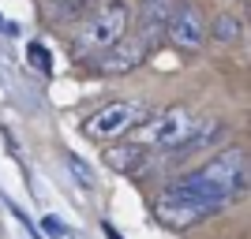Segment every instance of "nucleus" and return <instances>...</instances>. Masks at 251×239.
<instances>
[{
	"label": "nucleus",
	"mask_w": 251,
	"mask_h": 239,
	"mask_svg": "<svg viewBox=\"0 0 251 239\" xmlns=\"http://www.w3.org/2000/svg\"><path fill=\"white\" fill-rule=\"evenodd\" d=\"M127 30H131V4L127 0H105L101 8H94L86 15V22L75 34V56L94 60L105 49H113Z\"/></svg>",
	"instance_id": "f257e3e1"
},
{
	"label": "nucleus",
	"mask_w": 251,
	"mask_h": 239,
	"mask_svg": "<svg viewBox=\"0 0 251 239\" xmlns=\"http://www.w3.org/2000/svg\"><path fill=\"white\" fill-rule=\"evenodd\" d=\"M147 116H150V109L143 101H135V97H127V101H109V105H101L98 112L86 116L83 135L94 138V142H116V138L131 135Z\"/></svg>",
	"instance_id": "f03ea898"
},
{
	"label": "nucleus",
	"mask_w": 251,
	"mask_h": 239,
	"mask_svg": "<svg viewBox=\"0 0 251 239\" xmlns=\"http://www.w3.org/2000/svg\"><path fill=\"white\" fill-rule=\"evenodd\" d=\"M139 127H143V142L139 146H150V150H180V146L188 142L191 127H195V116L188 109H180V105H169L161 112L147 116Z\"/></svg>",
	"instance_id": "7ed1b4c3"
},
{
	"label": "nucleus",
	"mask_w": 251,
	"mask_h": 239,
	"mask_svg": "<svg viewBox=\"0 0 251 239\" xmlns=\"http://www.w3.org/2000/svg\"><path fill=\"white\" fill-rule=\"evenodd\" d=\"M195 172H199L202 179H210V183L232 202V198H240L244 191H248V150H244V146H229V150L214 153L206 165L195 168Z\"/></svg>",
	"instance_id": "20e7f679"
},
{
	"label": "nucleus",
	"mask_w": 251,
	"mask_h": 239,
	"mask_svg": "<svg viewBox=\"0 0 251 239\" xmlns=\"http://www.w3.org/2000/svg\"><path fill=\"white\" fill-rule=\"evenodd\" d=\"M154 49H157V42H150L147 34L127 30L124 38L113 45V49H105L101 56H94V60H90V67H94V71H101V75H127V71H135V67L147 60Z\"/></svg>",
	"instance_id": "39448f33"
},
{
	"label": "nucleus",
	"mask_w": 251,
	"mask_h": 239,
	"mask_svg": "<svg viewBox=\"0 0 251 239\" xmlns=\"http://www.w3.org/2000/svg\"><path fill=\"white\" fill-rule=\"evenodd\" d=\"M165 42L180 52H199L206 45V15H202L199 4L191 0H180L176 11L169 15L165 22Z\"/></svg>",
	"instance_id": "423d86ee"
},
{
	"label": "nucleus",
	"mask_w": 251,
	"mask_h": 239,
	"mask_svg": "<svg viewBox=\"0 0 251 239\" xmlns=\"http://www.w3.org/2000/svg\"><path fill=\"white\" fill-rule=\"evenodd\" d=\"M154 217L173 232H188V228H195V224H202L206 217H214V209L199 206V202H191V198H184V195H173V191L165 187L154 202Z\"/></svg>",
	"instance_id": "0eeeda50"
},
{
	"label": "nucleus",
	"mask_w": 251,
	"mask_h": 239,
	"mask_svg": "<svg viewBox=\"0 0 251 239\" xmlns=\"http://www.w3.org/2000/svg\"><path fill=\"white\" fill-rule=\"evenodd\" d=\"M176 4L180 0H139V11H131V26L139 34H147L150 42H161L165 38V22L176 11Z\"/></svg>",
	"instance_id": "6e6552de"
},
{
	"label": "nucleus",
	"mask_w": 251,
	"mask_h": 239,
	"mask_svg": "<svg viewBox=\"0 0 251 239\" xmlns=\"http://www.w3.org/2000/svg\"><path fill=\"white\" fill-rule=\"evenodd\" d=\"M105 161H109V168L124 172V176H139L143 165H147V146L120 142V146H113V150H105Z\"/></svg>",
	"instance_id": "1a4fd4ad"
},
{
	"label": "nucleus",
	"mask_w": 251,
	"mask_h": 239,
	"mask_svg": "<svg viewBox=\"0 0 251 239\" xmlns=\"http://www.w3.org/2000/svg\"><path fill=\"white\" fill-rule=\"evenodd\" d=\"M214 34H218V42H236V38H240L244 34V22H240V15H232V11H225V15H221L218 19V26H214Z\"/></svg>",
	"instance_id": "9d476101"
},
{
	"label": "nucleus",
	"mask_w": 251,
	"mask_h": 239,
	"mask_svg": "<svg viewBox=\"0 0 251 239\" xmlns=\"http://www.w3.org/2000/svg\"><path fill=\"white\" fill-rule=\"evenodd\" d=\"M90 0H45V8L52 11V19H60V11H64V19L72 15V11H83Z\"/></svg>",
	"instance_id": "9b49d317"
},
{
	"label": "nucleus",
	"mask_w": 251,
	"mask_h": 239,
	"mask_svg": "<svg viewBox=\"0 0 251 239\" xmlns=\"http://www.w3.org/2000/svg\"><path fill=\"white\" fill-rule=\"evenodd\" d=\"M26 60H30V64H34V67H38L42 75H49V71H52V60H49V52H45L38 42H30V49H26Z\"/></svg>",
	"instance_id": "f8f14e48"
},
{
	"label": "nucleus",
	"mask_w": 251,
	"mask_h": 239,
	"mask_svg": "<svg viewBox=\"0 0 251 239\" xmlns=\"http://www.w3.org/2000/svg\"><path fill=\"white\" fill-rule=\"evenodd\" d=\"M68 168L75 172V179H79L83 187H90V183H94V172H90V168H86V165H83V161H79L75 153H68Z\"/></svg>",
	"instance_id": "ddd939ff"
},
{
	"label": "nucleus",
	"mask_w": 251,
	"mask_h": 239,
	"mask_svg": "<svg viewBox=\"0 0 251 239\" xmlns=\"http://www.w3.org/2000/svg\"><path fill=\"white\" fill-rule=\"evenodd\" d=\"M45 232H49V236H64V224L56 217H45Z\"/></svg>",
	"instance_id": "4468645a"
},
{
	"label": "nucleus",
	"mask_w": 251,
	"mask_h": 239,
	"mask_svg": "<svg viewBox=\"0 0 251 239\" xmlns=\"http://www.w3.org/2000/svg\"><path fill=\"white\" fill-rule=\"evenodd\" d=\"M105 236H109V239H120V232H116L113 224H105Z\"/></svg>",
	"instance_id": "2eb2a0df"
}]
</instances>
